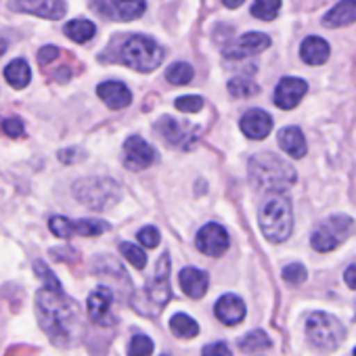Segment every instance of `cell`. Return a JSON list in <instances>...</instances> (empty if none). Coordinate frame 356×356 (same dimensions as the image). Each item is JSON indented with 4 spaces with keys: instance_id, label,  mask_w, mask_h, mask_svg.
I'll list each match as a JSON object with an SVG mask.
<instances>
[{
    "instance_id": "6da1fadb",
    "label": "cell",
    "mask_w": 356,
    "mask_h": 356,
    "mask_svg": "<svg viewBox=\"0 0 356 356\" xmlns=\"http://www.w3.org/2000/svg\"><path fill=\"white\" fill-rule=\"evenodd\" d=\"M36 312L42 331L57 346H70L82 333L80 308L61 287L44 285L36 293Z\"/></svg>"
},
{
    "instance_id": "7a4b0ae2",
    "label": "cell",
    "mask_w": 356,
    "mask_h": 356,
    "mask_svg": "<svg viewBox=\"0 0 356 356\" xmlns=\"http://www.w3.org/2000/svg\"><path fill=\"white\" fill-rule=\"evenodd\" d=\"M250 178L252 183L270 193H283L296 185V170L289 161L281 159L275 153H256L250 159Z\"/></svg>"
},
{
    "instance_id": "3957f363",
    "label": "cell",
    "mask_w": 356,
    "mask_h": 356,
    "mask_svg": "<svg viewBox=\"0 0 356 356\" xmlns=\"http://www.w3.org/2000/svg\"><path fill=\"white\" fill-rule=\"evenodd\" d=\"M113 59L130 70H136L140 74H149L157 70L163 61V49L147 36L130 34L124 36L115 49Z\"/></svg>"
},
{
    "instance_id": "277c9868",
    "label": "cell",
    "mask_w": 356,
    "mask_h": 356,
    "mask_svg": "<svg viewBox=\"0 0 356 356\" xmlns=\"http://www.w3.org/2000/svg\"><path fill=\"white\" fill-rule=\"evenodd\" d=\"M172 298V287H170V256L163 254L157 262L155 275L147 281L145 289L134 293L132 306L136 312L145 316H157L165 304Z\"/></svg>"
},
{
    "instance_id": "5b68a950",
    "label": "cell",
    "mask_w": 356,
    "mask_h": 356,
    "mask_svg": "<svg viewBox=\"0 0 356 356\" xmlns=\"http://www.w3.org/2000/svg\"><path fill=\"white\" fill-rule=\"evenodd\" d=\"M260 229L270 243H283L293 231L291 200L283 193H270L260 210Z\"/></svg>"
},
{
    "instance_id": "8992f818",
    "label": "cell",
    "mask_w": 356,
    "mask_h": 356,
    "mask_svg": "<svg viewBox=\"0 0 356 356\" xmlns=\"http://www.w3.org/2000/svg\"><path fill=\"white\" fill-rule=\"evenodd\" d=\"M74 195L78 202H82L86 208L95 212H103L113 208L120 202V185L113 178H82L74 185Z\"/></svg>"
},
{
    "instance_id": "52a82bcc",
    "label": "cell",
    "mask_w": 356,
    "mask_h": 356,
    "mask_svg": "<svg viewBox=\"0 0 356 356\" xmlns=\"http://www.w3.org/2000/svg\"><path fill=\"white\" fill-rule=\"evenodd\" d=\"M352 233H354V220L346 214H335L316 225V229L310 235V245L316 252L327 254L337 250L348 237H352Z\"/></svg>"
},
{
    "instance_id": "ba28073f",
    "label": "cell",
    "mask_w": 356,
    "mask_h": 356,
    "mask_svg": "<svg viewBox=\"0 0 356 356\" xmlns=\"http://www.w3.org/2000/svg\"><path fill=\"white\" fill-rule=\"evenodd\" d=\"M306 335L308 339L321 348V350H335L343 337H346V329L343 325L333 316V314H327V312H312L306 321Z\"/></svg>"
},
{
    "instance_id": "9c48e42d",
    "label": "cell",
    "mask_w": 356,
    "mask_h": 356,
    "mask_svg": "<svg viewBox=\"0 0 356 356\" xmlns=\"http://www.w3.org/2000/svg\"><path fill=\"white\" fill-rule=\"evenodd\" d=\"M49 227H51V233L61 239H67L74 235L97 237L109 231V225L103 220H67L65 216H53L49 220Z\"/></svg>"
},
{
    "instance_id": "30bf717a",
    "label": "cell",
    "mask_w": 356,
    "mask_h": 356,
    "mask_svg": "<svg viewBox=\"0 0 356 356\" xmlns=\"http://www.w3.org/2000/svg\"><path fill=\"white\" fill-rule=\"evenodd\" d=\"M92 7L111 22H134L147 9L145 0H92Z\"/></svg>"
},
{
    "instance_id": "8fae6325",
    "label": "cell",
    "mask_w": 356,
    "mask_h": 356,
    "mask_svg": "<svg viewBox=\"0 0 356 356\" xmlns=\"http://www.w3.org/2000/svg\"><path fill=\"white\" fill-rule=\"evenodd\" d=\"M9 9L15 13H30L42 19H61L65 17V0H9Z\"/></svg>"
},
{
    "instance_id": "7c38bea8",
    "label": "cell",
    "mask_w": 356,
    "mask_h": 356,
    "mask_svg": "<svg viewBox=\"0 0 356 356\" xmlns=\"http://www.w3.org/2000/svg\"><path fill=\"white\" fill-rule=\"evenodd\" d=\"M157 161V151L140 136H130L124 143V165L132 172L145 170Z\"/></svg>"
},
{
    "instance_id": "4fadbf2b",
    "label": "cell",
    "mask_w": 356,
    "mask_h": 356,
    "mask_svg": "<svg viewBox=\"0 0 356 356\" xmlns=\"http://www.w3.org/2000/svg\"><path fill=\"white\" fill-rule=\"evenodd\" d=\"M195 245L202 254H206L210 258H218L229 250L231 239H229V233L220 225L210 222L204 229H200V233L195 237Z\"/></svg>"
},
{
    "instance_id": "5bb4252c",
    "label": "cell",
    "mask_w": 356,
    "mask_h": 356,
    "mask_svg": "<svg viewBox=\"0 0 356 356\" xmlns=\"http://www.w3.org/2000/svg\"><path fill=\"white\" fill-rule=\"evenodd\" d=\"M268 47H270V38L266 34L250 32V34H243L241 38H237L235 42H231L229 47H225L222 55L231 61H241L245 57H252V55L266 51Z\"/></svg>"
},
{
    "instance_id": "9a60e30c",
    "label": "cell",
    "mask_w": 356,
    "mask_h": 356,
    "mask_svg": "<svg viewBox=\"0 0 356 356\" xmlns=\"http://www.w3.org/2000/svg\"><path fill=\"white\" fill-rule=\"evenodd\" d=\"M111 304H113V291L109 287L101 285V287L92 289L86 300L90 321L101 327H111L115 323V318L111 316Z\"/></svg>"
},
{
    "instance_id": "2e32d148",
    "label": "cell",
    "mask_w": 356,
    "mask_h": 356,
    "mask_svg": "<svg viewBox=\"0 0 356 356\" xmlns=\"http://www.w3.org/2000/svg\"><path fill=\"white\" fill-rule=\"evenodd\" d=\"M306 90H308V84L304 80H300V78H283L275 88V105L279 109L289 111V109L300 105Z\"/></svg>"
},
{
    "instance_id": "e0dca14e",
    "label": "cell",
    "mask_w": 356,
    "mask_h": 356,
    "mask_svg": "<svg viewBox=\"0 0 356 356\" xmlns=\"http://www.w3.org/2000/svg\"><path fill=\"white\" fill-rule=\"evenodd\" d=\"M157 132L174 147H187L193 138H195V126H189V124H181L174 118H161L157 122Z\"/></svg>"
},
{
    "instance_id": "ac0fdd59",
    "label": "cell",
    "mask_w": 356,
    "mask_h": 356,
    "mask_svg": "<svg viewBox=\"0 0 356 356\" xmlns=\"http://www.w3.org/2000/svg\"><path fill=\"white\" fill-rule=\"evenodd\" d=\"M241 132L252 138V140H262L270 134L273 130V118L264 111V109H250L243 113L241 122H239Z\"/></svg>"
},
{
    "instance_id": "d6986e66",
    "label": "cell",
    "mask_w": 356,
    "mask_h": 356,
    "mask_svg": "<svg viewBox=\"0 0 356 356\" xmlns=\"http://www.w3.org/2000/svg\"><path fill=\"white\" fill-rule=\"evenodd\" d=\"M214 314H216V318H218L222 325L235 327V325H239V323L245 318V304H243V300H241L239 296L227 293V296H222V298L216 302Z\"/></svg>"
},
{
    "instance_id": "ffe728a7",
    "label": "cell",
    "mask_w": 356,
    "mask_h": 356,
    "mask_svg": "<svg viewBox=\"0 0 356 356\" xmlns=\"http://www.w3.org/2000/svg\"><path fill=\"white\" fill-rule=\"evenodd\" d=\"M97 92L101 97V101L109 107V109H124L132 103V92L128 90L126 84L118 82V80H107L103 84L97 86Z\"/></svg>"
},
{
    "instance_id": "44dd1931",
    "label": "cell",
    "mask_w": 356,
    "mask_h": 356,
    "mask_svg": "<svg viewBox=\"0 0 356 356\" xmlns=\"http://www.w3.org/2000/svg\"><path fill=\"white\" fill-rule=\"evenodd\" d=\"M178 281H181L183 291H185L189 298H193V300L204 298L206 291H208V283H210L208 275H206L204 270H200V268H193V266L183 268L181 275H178Z\"/></svg>"
},
{
    "instance_id": "7402d4cb",
    "label": "cell",
    "mask_w": 356,
    "mask_h": 356,
    "mask_svg": "<svg viewBox=\"0 0 356 356\" xmlns=\"http://www.w3.org/2000/svg\"><path fill=\"white\" fill-rule=\"evenodd\" d=\"M329 55H331L329 42L318 36H308L300 47V57L308 65H323L329 59Z\"/></svg>"
},
{
    "instance_id": "603a6c76",
    "label": "cell",
    "mask_w": 356,
    "mask_h": 356,
    "mask_svg": "<svg viewBox=\"0 0 356 356\" xmlns=\"http://www.w3.org/2000/svg\"><path fill=\"white\" fill-rule=\"evenodd\" d=\"M279 145L293 159H302L306 155V151H308L306 149V138H304V134H302V130L298 126H285V128H281V132H279Z\"/></svg>"
},
{
    "instance_id": "cb8c5ba5",
    "label": "cell",
    "mask_w": 356,
    "mask_h": 356,
    "mask_svg": "<svg viewBox=\"0 0 356 356\" xmlns=\"http://www.w3.org/2000/svg\"><path fill=\"white\" fill-rule=\"evenodd\" d=\"M350 24H356V0H341L323 17L325 28H343Z\"/></svg>"
},
{
    "instance_id": "d4e9b609",
    "label": "cell",
    "mask_w": 356,
    "mask_h": 356,
    "mask_svg": "<svg viewBox=\"0 0 356 356\" xmlns=\"http://www.w3.org/2000/svg\"><path fill=\"white\" fill-rule=\"evenodd\" d=\"M5 80L13 86V88H26L32 80V70L28 65V61L24 59H15L5 67Z\"/></svg>"
},
{
    "instance_id": "484cf974",
    "label": "cell",
    "mask_w": 356,
    "mask_h": 356,
    "mask_svg": "<svg viewBox=\"0 0 356 356\" xmlns=\"http://www.w3.org/2000/svg\"><path fill=\"white\" fill-rule=\"evenodd\" d=\"M63 32H65V36H67L70 40H74L76 44H84V42L92 40V36L97 34V28H95V24L88 22V19H72L70 24H65Z\"/></svg>"
},
{
    "instance_id": "4316f807",
    "label": "cell",
    "mask_w": 356,
    "mask_h": 356,
    "mask_svg": "<svg viewBox=\"0 0 356 356\" xmlns=\"http://www.w3.org/2000/svg\"><path fill=\"white\" fill-rule=\"evenodd\" d=\"M170 331L181 337V339H193L197 333H200V325L189 316V314H183V312H176L172 318H170Z\"/></svg>"
},
{
    "instance_id": "83f0119b",
    "label": "cell",
    "mask_w": 356,
    "mask_h": 356,
    "mask_svg": "<svg viewBox=\"0 0 356 356\" xmlns=\"http://www.w3.org/2000/svg\"><path fill=\"white\" fill-rule=\"evenodd\" d=\"M193 67L185 61H176L165 70V80L174 86H185L193 80Z\"/></svg>"
},
{
    "instance_id": "f1b7e54d",
    "label": "cell",
    "mask_w": 356,
    "mask_h": 356,
    "mask_svg": "<svg viewBox=\"0 0 356 356\" xmlns=\"http://www.w3.org/2000/svg\"><path fill=\"white\" fill-rule=\"evenodd\" d=\"M281 0H254L252 5V15L262 22H273L279 15Z\"/></svg>"
},
{
    "instance_id": "f546056e",
    "label": "cell",
    "mask_w": 356,
    "mask_h": 356,
    "mask_svg": "<svg viewBox=\"0 0 356 356\" xmlns=\"http://www.w3.org/2000/svg\"><path fill=\"white\" fill-rule=\"evenodd\" d=\"M239 346H241L243 352H260V350L270 348V337H268L264 331L256 329V331H250V333L239 341Z\"/></svg>"
},
{
    "instance_id": "4dcf8cb0",
    "label": "cell",
    "mask_w": 356,
    "mask_h": 356,
    "mask_svg": "<svg viewBox=\"0 0 356 356\" xmlns=\"http://www.w3.org/2000/svg\"><path fill=\"white\" fill-rule=\"evenodd\" d=\"M229 92L233 95V97H256L258 92H260V86L254 82V80H250V78H243V76H239V78H233L231 82H229Z\"/></svg>"
},
{
    "instance_id": "1f68e13d",
    "label": "cell",
    "mask_w": 356,
    "mask_h": 356,
    "mask_svg": "<svg viewBox=\"0 0 356 356\" xmlns=\"http://www.w3.org/2000/svg\"><path fill=\"white\" fill-rule=\"evenodd\" d=\"M120 252H122V256H124L136 270H143V268L147 266V254H145L138 245L124 241V243H120Z\"/></svg>"
},
{
    "instance_id": "d6a6232c",
    "label": "cell",
    "mask_w": 356,
    "mask_h": 356,
    "mask_svg": "<svg viewBox=\"0 0 356 356\" xmlns=\"http://www.w3.org/2000/svg\"><path fill=\"white\" fill-rule=\"evenodd\" d=\"M151 354H153V341L147 335L138 333V335H134L130 339V343H128V356H151Z\"/></svg>"
},
{
    "instance_id": "836d02e7",
    "label": "cell",
    "mask_w": 356,
    "mask_h": 356,
    "mask_svg": "<svg viewBox=\"0 0 356 356\" xmlns=\"http://www.w3.org/2000/svg\"><path fill=\"white\" fill-rule=\"evenodd\" d=\"M174 107L178 111H185V113H197L204 107V99L197 95H187V97H178L174 101Z\"/></svg>"
},
{
    "instance_id": "e575fe53",
    "label": "cell",
    "mask_w": 356,
    "mask_h": 356,
    "mask_svg": "<svg viewBox=\"0 0 356 356\" xmlns=\"http://www.w3.org/2000/svg\"><path fill=\"white\" fill-rule=\"evenodd\" d=\"M306 268H304V264H300V262H293V264H289V266H285L283 268V279L289 283V285H302L304 281H306Z\"/></svg>"
},
{
    "instance_id": "d590c367",
    "label": "cell",
    "mask_w": 356,
    "mask_h": 356,
    "mask_svg": "<svg viewBox=\"0 0 356 356\" xmlns=\"http://www.w3.org/2000/svg\"><path fill=\"white\" fill-rule=\"evenodd\" d=\"M136 239H138V243H140L143 248L153 250V248L159 245V231H157L155 227H145V229L138 231Z\"/></svg>"
},
{
    "instance_id": "8d00e7d4",
    "label": "cell",
    "mask_w": 356,
    "mask_h": 356,
    "mask_svg": "<svg viewBox=\"0 0 356 356\" xmlns=\"http://www.w3.org/2000/svg\"><path fill=\"white\" fill-rule=\"evenodd\" d=\"M34 273L44 281L47 287H61V283L57 281V277L53 275V270H51L42 260H36V262H34Z\"/></svg>"
},
{
    "instance_id": "74e56055",
    "label": "cell",
    "mask_w": 356,
    "mask_h": 356,
    "mask_svg": "<svg viewBox=\"0 0 356 356\" xmlns=\"http://www.w3.org/2000/svg\"><path fill=\"white\" fill-rule=\"evenodd\" d=\"M0 128H3V132H5L7 136H11V138H17V136H24V134H26L24 122H22L19 118H9V120H5Z\"/></svg>"
},
{
    "instance_id": "f35d334b",
    "label": "cell",
    "mask_w": 356,
    "mask_h": 356,
    "mask_svg": "<svg viewBox=\"0 0 356 356\" xmlns=\"http://www.w3.org/2000/svg\"><path fill=\"white\" fill-rule=\"evenodd\" d=\"M202 356H233V354H231V350H229V346L225 341H216V343L206 346Z\"/></svg>"
},
{
    "instance_id": "ab89813d",
    "label": "cell",
    "mask_w": 356,
    "mask_h": 356,
    "mask_svg": "<svg viewBox=\"0 0 356 356\" xmlns=\"http://www.w3.org/2000/svg\"><path fill=\"white\" fill-rule=\"evenodd\" d=\"M36 350L34 348H28V346H13L5 356H34Z\"/></svg>"
},
{
    "instance_id": "60d3db41",
    "label": "cell",
    "mask_w": 356,
    "mask_h": 356,
    "mask_svg": "<svg viewBox=\"0 0 356 356\" xmlns=\"http://www.w3.org/2000/svg\"><path fill=\"white\" fill-rule=\"evenodd\" d=\"M343 281H346V285H348L350 289L356 291V264L348 266V270L343 273Z\"/></svg>"
},
{
    "instance_id": "b9f144b4",
    "label": "cell",
    "mask_w": 356,
    "mask_h": 356,
    "mask_svg": "<svg viewBox=\"0 0 356 356\" xmlns=\"http://www.w3.org/2000/svg\"><path fill=\"white\" fill-rule=\"evenodd\" d=\"M222 3H225L227 9H237V7L243 5V0H222Z\"/></svg>"
},
{
    "instance_id": "7bdbcfd3",
    "label": "cell",
    "mask_w": 356,
    "mask_h": 356,
    "mask_svg": "<svg viewBox=\"0 0 356 356\" xmlns=\"http://www.w3.org/2000/svg\"><path fill=\"white\" fill-rule=\"evenodd\" d=\"M5 51H7V42H5V40H0V57L5 55Z\"/></svg>"
},
{
    "instance_id": "ee69618b",
    "label": "cell",
    "mask_w": 356,
    "mask_h": 356,
    "mask_svg": "<svg viewBox=\"0 0 356 356\" xmlns=\"http://www.w3.org/2000/svg\"><path fill=\"white\" fill-rule=\"evenodd\" d=\"M354 356H356V348H354Z\"/></svg>"
}]
</instances>
